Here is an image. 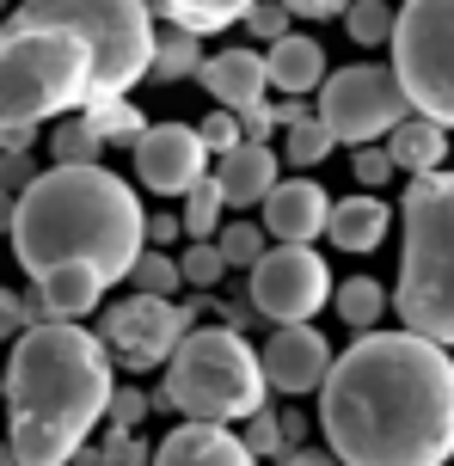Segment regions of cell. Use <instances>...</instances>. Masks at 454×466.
Instances as JSON below:
<instances>
[{
  "label": "cell",
  "mask_w": 454,
  "mask_h": 466,
  "mask_svg": "<svg viewBox=\"0 0 454 466\" xmlns=\"http://www.w3.org/2000/svg\"><path fill=\"white\" fill-rule=\"evenodd\" d=\"M319 430L344 466L454 461V350L424 331H357L319 387Z\"/></svg>",
  "instance_id": "cell-1"
},
{
  "label": "cell",
  "mask_w": 454,
  "mask_h": 466,
  "mask_svg": "<svg viewBox=\"0 0 454 466\" xmlns=\"http://www.w3.org/2000/svg\"><path fill=\"white\" fill-rule=\"evenodd\" d=\"M111 374L117 356L98 331L74 319L19 331L6 362V442L19 466H74V454L111 411Z\"/></svg>",
  "instance_id": "cell-2"
},
{
  "label": "cell",
  "mask_w": 454,
  "mask_h": 466,
  "mask_svg": "<svg viewBox=\"0 0 454 466\" xmlns=\"http://www.w3.org/2000/svg\"><path fill=\"white\" fill-rule=\"evenodd\" d=\"M147 252V215L136 190L105 166H49L19 190L13 258L25 277H49L55 264H98L111 282H129Z\"/></svg>",
  "instance_id": "cell-3"
},
{
  "label": "cell",
  "mask_w": 454,
  "mask_h": 466,
  "mask_svg": "<svg viewBox=\"0 0 454 466\" xmlns=\"http://www.w3.org/2000/svg\"><path fill=\"white\" fill-rule=\"evenodd\" d=\"M406 258H399V326L454 350V172H418L399 197Z\"/></svg>",
  "instance_id": "cell-4"
},
{
  "label": "cell",
  "mask_w": 454,
  "mask_h": 466,
  "mask_svg": "<svg viewBox=\"0 0 454 466\" xmlns=\"http://www.w3.org/2000/svg\"><path fill=\"white\" fill-rule=\"evenodd\" d=\"M6 31H74L93 49V98H129L154 74V0H19Z\"/></svg>",
  "instance_id": "cell-5"
},
{
  "label": "cell",
  "mask_w": 454,
  "mask_h": 466,
  "mask_svg": "<svg viewBox=\"0 0 454 466\" xmlns=\"http://www.w3.org/2000/svg\"><path fill=\"white\" fill-rule=\"evenodd\" d=\"M166 405L197 423H246L270 399L264 356L234 326H191L166 362Z\"/></svg>",
  "instance_id": "cell-6"
},
{
  "label": "cell",
  "mask_w": 454,
  "mask_h": 466,
  "mask_svg": "<svg viewBox=\"0 0 454 466\" xmlns=\"http://www.w3.org/2000/svg\"><path fill=\"white\" fill-rule=\"evenodd\" d=\"M86 98H93V49L74 31H6L0 37V129L55 123L68 111H86Z\"/></svg>",
  "instance_id": "cell-7"
},
{
  "label": "cell",
  "mask_w": 454,
  "mask_h": 466,
  "mask_svg": "<svg viewBox=\"0 0 454 466\" xmlns=\"http://www.w3.org/2000/svg\"><path fill=\"white\" fill-rule=\"evenodd\" d=\"M393 74L411 111L454 129V0H406L393 19Z\"/></svg>",
  "instance_id": "cell-8"
},
{
  "label": "cell",
  "mask_w": 454,
  "mask_h": 466,
  "mask_svg": "<svg viewBox=\"0 0 454 466\" xmlns=\"http://www.w3.org/2000/svg\"><path fill=\"white\" fill-rule=\"evenodd\" d=\"M319 116L338 136V147H368V141H387L399 123L411 116V98L399 86V74L381 68V62H357V68L326 74L319 86Z\"/></svg>",
  "instance_id": "cell-9"
},
{
  "label": "cell",
  "mask_w": 454,
  "mask_h": 466,
  "mask_svg": "<svg viewBox=\"0 0 454 466\" xmlns=\"http://www.w3.org/2000/svg\"><path fill=\"white\" fill-rule=\"evenodd\" d=\"M246 289H252V307H258L270 326H308L313 313L332 301V270H326V258L313 252V246L277 239L246 270Z\"/></svg>",
  "instance_id": "cell-10"
},
{
  "label": "cell",
  "mask_w": 454,
  "mask_h": 466,
  "mask_svg": "<svg viewBox=\"0 0 454 466\" xmlns=\"http://www.w3.org/2000/svg\"><path fill=\"white\" fill-rule=\"evenodd\" d=\"M185 331H191V319H185V307L172 301V295H129V301L105 307V350L117 356L123 369H160V362H172V350L185 344Z\"/></svg>",
  "instance_id": "cell-11"
},
{
  "label": "cell",
  "mask_w": 454,
  "mask_h": 466,
  "mask_svg": "<svg viewBox=\"0 0 454 466\" xmlns=\"http://www.w3.org/2000/svg\"><path fill=\"white\" fill-rule=\"evenodd\" d=\"M129 154H136V178L154 197H185V190H197L216 172L209 147H203V136H197L191 123H147Z\"/></svg>",
  "instance_id": "cell-12"
},
{
  "label": "cell",
  "mask_w": 454,
  "mask_h": 466,
  "mask_svg": "<svg viewBox=\"0 0 454 466\" xmlns=\"http://www.w3.org/2000/svg\"><path fill=\"white\" fill-rule=\"evenodd\" d=\"M264 374H270V393H319L326 387V374H332V344H326V331L319 326H277L264 338Z\"/></svg>",
  "instance_id": "cell-13"
},
{
  "label": "cell",
  "mask_w": 454,
  "mask_h": 466,
  "mask_svg": "<svg viewBox=\"0 0 454 466\" xmlns=\"http://www.w3.org/2000/svg\"><path fill=\"white\" fill-rule=\"evenodd\" d=\"M105 289L111 277L98 270V264H55L49 277H31V326H49V319H86L98 301H105Z\"/></svg>",
  "instance_id": "cell-14"
},
{
  "label": "cell",
  "mask_w": 454,
  "mask_h": 466,
  "mask_svg": "<svg viewBox=\"0 0 454 466\" xmlns=\"http://www.w3.org/2000/svg\"><path fill=\"white\" fill-rule=\"evenodd\" d=\"M332 228V197L313 178H277V190L264 197V233L288 239V246H313Z\"/></svg>",
  "instance_id": "cell-15"
},
{
  "label": "cell",
  "mask_w": 454,
  "mask_h": 466,
  "mask_svg": "<svg viewBox=\"0 0 454 466\" xmlns=\"http://www.w3.org/2000/svg\"><path fill=\"white\" fill-rule=\"evenodd\" d=\"M154 466H258V454H252L246 436H234L227 423L185 418L166 442L154 448Z\"/></svg>",
  "instance_id": "cell-16"
},
{
  "label": "cell",
  "mask_w": 454,
  "mask_h": 466,
  "mask_svg": "<svg viewBox=\"0 0 454 466\" xmlns=\"http://www.w3.org/2000/svg\"><path fill=\"white\" fill-rule=\"evenodd\" d=\"M277 178H283V160L264 141H239L234 154L216 160V185L227 197V209H264V197L277 190Z\"/></svg>",
  "instance_id": "cell-17"
},
{
  "label": "cell",
  "mask_w": 454,
  "mask_h": 466,
  "mask_svg": "<svg viewBox=\"0 0 454 466\" xmlns=\"http://www.w3.org/2000/svg\"><path fill=\"white\" fill-rule=\"evenodd\" d=\"M203 86H209V98L216 105H227V111H246V105H258L264 86H270V68H264L258 49H216L209 62H203V74H197Z\"/></svg>",
  "instance_id": "cell-18"
},
{
  "label": "cell",
  "mask_w": 454,
  "mask_h": 466,
  "mask_svg": "<svg viewBox=\"0 0 454 466\" xmlns=\"http://www.w3.org/2000/svg\"><path fill=\"white\" fill-rule=\"evenodd\" d=\"M264 68H270V86L283 98H308L326 86V49L308 31H288V37H277L264 49Z\"/></svg>",
  "instance_id": "cell-19"
},
{
  "label": "cell",
  "mask_w": 454,
  "mask_h": 466,
  "mask_svg": "<svg viewBox=\"0 0 454 466\" xmlns=\"http://www.w3.org/2000/svg\"><path fill=\"white\" fill-rule=\"evenodd\" d=\"M387 228H393V209H387L381 197H344V203H332V228H326V239H332L338 252H357L368 258L375 246L387 239Z\"/></svg>",
  "instance_id": "cell-20"
},
{
  "label": "cell",
  "mask_w": 454,
  "mask_h": 466,
  "mask_svg": "<svg viewBox=\"0 0 454 466\" xmlns=\"http://www.w3.org/2000/svg\"><path fill=\"white\" fill-rule=\"evenodd\" d=\"M387 154H393V166L399 172H442V160H449V123H436V116H406L393 136H387Z\"/></svg>",
  "instance_id": "cell-21"
},
{
  "label": "cell",
  "mask_w": 454,
  "mask_h": 466,
  "mask_svg": "<svg viewBox=\"0 0 454 466\" xmlns=\"http://www.w3.org/2000/svg\"><path fill=\"white\" fill-rule=\"evenodd\" d=\"M203 37L197 31H185V25H160L154 31V80L160 86H178V80H197L203 74Z\"/></svg>",
  "instance_id": "cell-22"
},
{
  "label": "cell",
  "mask_w": 454,
  "mask_h": 466,
  "mask_svg": "<svg viewBox=\"0 0 454 466\" xmlns=\"http://www.w3.org/2000/svg\"><path fill=\"white\" fill-rule=\"evenodd\" d=\"M154 13L166 25L197 31V37H216V31H234L252 13V0H154Z\"/></svg>",
  "instance_id": "cell-23"
},
{
  "label": "cell",
  "mask_w": 454,
  "mask_h": 466,
  "mask_svg": "<svg viewBox=\"0 0 454 466\" xmlns=\"http://www.w3.org/2000/svg\"><path fill=\"white\" fill-rule=\"evenodd\" d=\"M387 307H393V295H387L375 277H350L344 289H332V313H338L350 331H375Z\"/></svg>",
  "instance_id": "cell-24"
},
{
  "label": "cell",
  "mask_w": 454,
  "mask_h": 466,
  "mask_svg": "<svg viewBox=\"0 0 454 466\" xmlns=\"http://www.w3.org/2000/svg\"><path fill=\"white\" fill-rule=\"evenodd\" d=\"M49 154H55V166H98L105 136L93 129L86 111H68V116H55V129H49Z\"/></svg>",
  "instance_id": "cell-25"
},
{
  "label": "cell",
  "mask_w": 454,
  "mask_h": 466,
  "mask_svg": "<svg viewBox=\"0 0 454 466\" xmlns=\"http://www.w3.org/2000/svg\"><path fill=\"white\" fill-rule=\"evenodd\" d=\"M86 116H93L98 136H105V147H111V141L136 147V141H142V129H147V116L136 111L129 98H93V105H86Z\"/></svg>",
  "instance_id": "cell-26"
},
{
  "label": "cell",
  "mask_w": 454,
  "mask_h": 466,
  "mask_svg": "<svg viewBox=\"0 0 454 466\" xmlns=\"http://www.w3.org/2000/svg\"><path fill=\"white\" fill-rule=\"evenodd\" d=\"M332 147H338V136L326 129V116H319V111L301 116L295 129H283V160L295 166V172H301V166H319L326 154H332Z\"/></svg>",
  "instance_id": "cell-27"
},
{
  "label": "cell",
  "mask_w": 454,
  "mask_h": 466,
  "mask_svg": "<svg viewBox=\"0 0 454 466\" xmlns=\"http://www.w3.org/2000/svg\"><path fill=\"white\" fill-rule=\"evenodd\" d=\"M178 215H185V233H191V239H216L221 215H227V197H221L216 172H209L197 190H185V209H178Z\"/></svg>",
  "instance_id": "cell-28"
},
{
  "label": "cell",
  "mask_w": 454,
  "mask_h": 466,
  "mask_svg": "<svg viewBox=\"0 0 454 466\" xmlns=\"http://www.w3.org/2000/svg\"><path fill=\"white\" fill-rule=\"evenodd\" d=\"M393 6L387 0H350L344 6V31H350V44H362V49H375V44H393Z\"/></svg>",
  "instance_id": "cell-29"
},
{
  "label": "cell",
  "mask_w": 454,
  "mask_h": 466,
  "mask_svg": "<svg viewBox=\"0 0 454 466\" xmlns=\"http://www.w3.org/2000/svg\"><path fill=\"white\" fill-rule=\"evenodd\" d=\"M221 258H227V270H252L264 252H270V233H264V221L252 228V221H227V228L216 233Z\"/></svg>",
  "instance_id": "cell-30"
},
{
  "label": "cell",
  "mask_w": 454,
  "mask_h": 466,
  "mask_svg": "<svg viewBox=\"0 0 454 466\" xmlns=\"http://www.w3.org/2000/svg\"><path fill=\"white\" fill-rule=\"evenodd\" d=\"M129 282H136L142 295H178V289H185V270H178V258H166V246H147V252L136 258Z\"/></svg>",
  "instance_id": "cell-31"
},
{
  "label": "cell",
  "mask_w": 454,
  "mask_h": 466,
  "mask_svg": "<svg viewBox=\"0 0 454 466\" xmlns=\"http://www.w3.org/2000/svg\"><path fill=\"white\" fill-rule=\"evenodd\" d=\"M239 436H246V448H252V454H258V461H283V454H288L283 418H277V411H270V405H264V411H252V418H246V430H239Z\"/></svg>",
  "instance_id": "cell-32"
},
{
  "label": "cell",
  "mask_w": 454,
  "mask_h": 466,
  "mask_svg": "<svg viewBox=\"0 0 454 466\" xmlns=\"http://www.w3.org/2000/svg\"><path fill=\"white\" fill-rule=\"evenodd\" d=\"M178 270H185V282H191V289H216V282L227 277V258H221L216 239H191V252L178 258Z\"/></svg>",
  "instance_id": "cell-33"
},
{
  "label": "cell",
  "mask_w": 454,
  "mask_h": 466,
  "mask_svg": "<svg viewBox=\"0 0 454 466\" xmlns=\"http://www.w3.org/2000/svg\"><path fill=\"white\" fill-rule=\"evenodd\" d=\"M197 136H203V147H209V154H234L239 141H246V129H239V111H227V105H216V111L203 116V123H197Z\"/></svg>",
  "instance_id": "cell-34"
},
{
  "label": "cell",
  "mask_w": 454,
  "mask_h": 466,
  "mask_svg": "<svg viewBox=\"0 0 454 466\" xmlns=\"http://www.w3.org/2000/svg\"><path fill=\"white\" fill-rule=\"evenodd\" d=\"M350 172H357L368 190H381V185H393V154H387V141H368V147H350Z\"/></svg>",
  "instance_id": "cell-35"
},
{
  "label": "cell",
  "mask_w": 454,
  "mask_h": 466,
  "mask_svg": "<svg viewBox=\"0 0 454 466\" xmlns=\"http://www.w3.org/2000/svg\"><path fill=\"white\" fill-rule=\"evenodd\" d=\"M288 19H295V13H288L283 0H252V13H246V31H252V37H264V44H277V37H288Z\"/></svg>",
  "instance_id": "cell-36"
},
{
  "label": "cell",
  "mask_w": 454,
  "mask_h": 466,
  "mask_svg": "<svg viewBox=\"0 0 454 466\" xmlns=\"http://www.w3.org/2000/svg\"><path fill=\"white\" fill-rule=\"evenodd\" d=\"M147 411H154V399H147L142 387H117V393H111V411H105V423H111V430H136Z\"/></svg>",
  "instance_id": "cell-37"
},
{
  "label": "cell",
  "mask_w": 454,
  "mask_h": 466,
  "mask_svg": "<svg viewBox=\"0 0 454 466\" xmlns=\"http://www.w3.org/2000/svg\"><path fill=\"white\" fill-rule=\"evenodd\" d=\"M105 466H154V454L136 442V430H105Z\"/></svg>",
  "instance_id": "cell-38"
},
{
  "label": "cell",
  "mask_w": 454,
  "mask_h": 466,
  "mask_svg": "<svg viewBox=\"0 0 454 466\" xmlns=\"http://www.w3.org/2000/svg\"><path fill=\"white\" fill-rule=\"evenodd\" d=\"M19 331H31V307H25V295L0 289V338H19Z\"/></svg>",
  "instance_id": "cell-39"
},
{
  "label": "cell",
  "mask_w": 454,
  "mask_h": 466,
  "mask_svg": "<svg viewBox=\"0 0 454 466\" xmlns=\"http://www.w3.org/2000/svg\"><path fill=\"white\" fill-rule=\"evenodd\" d=\"M31 178H37V160H31V154H0V185L13 190V197H19Z\"/></svg>",
  "instance_id": "cell-40"
},
{
  "label": "cell",
  "mask_w": 454,
  "mask_h": 466,
  "mask_svg": "<svg viewBox=\"0 0 454 466\" xmlns=\"http://www.w3.org/2000/svg\"><path fill=\"white\" fill-rule=\"evenodd\" d=\"M239 129H246V141H264L270 136V129H283V123H277V105H246V111H239Z\"/></svg>",
  "instance_id": "cell-41"
},
{
  "label": "cell",
  "mask_w": 454,
  "mask_h": 466,
  "mask_svg": "<svg viewBox=\"0 0 454 466\" xmlns=\"http://www.w3.org/2000/svg\"><path fill=\"white\" fill-rule=\"evenodd\" d=\"M288 13H301V19H344V6L350 0H283Z\"/></svg>",
  "instance_id": "cell-42"
},
{
  "label": "cell",
  "mask_w": 454,
  "mask_h": 466,
  "mask_svg": "<svg viewBox=\"0 0 454 466\" xmlns=\"http://www.w3.org/2000/svg\"><path fill=\"white\" fill-rule=\"evenodd\" d=\"M178 233H185V215H154L147 221V246H172Z\"/></svg>",
  "instance_id": "cell-43"
},
{
  "label": "cell",
  "mask_w": 454,
  "mask_h": 466,
  "mask_svg": "<svg viewBox=\"0 0 454 466\" xmlns=\"http://www.w3.org/2000/svg\"><path fill=\"white\" fill-rule=\"evenodd\" d=\"M283 466H344L338 454H313V448H295V454H283Z\"/></svg>",
  "instance_id": "cell-44"
},
{
  "label": "cell",
  "mask_w": 454,
  "mask_h": 466,
  "mask_svg": "<svg viewBox=\"0 0 454 466\" xmlns=\"http://www.w3.org/2000/svg\"><path fill=\"white\" fill-rule=\"evenodd\" d=\"M301 116H313V111H308V98H283V105H277V123H283V129H295Z\"/></svg>",
  "instance_id": "cell-45"
},
{
  "label": "cell",
  "mask_w": 454,
  "mask_h": 466,
  "mask_svg": "<svg viewBox=\"0 0 454 466\" xmlns=\"http://www.w3.org/2000/svg\"><path fill=\"white\" fill-rule=\"evenodd\" d=\"M13 215H19V197L0 185V239H13Z\"/></svg>",
  "instance_id": "cell-46"
},
{
  "label": "cell",
  "mask_w": 454,
  "mask_h": 466,
  "mask_svg": "<svg viewBox=\"0 0 454 466\" xmlns=\"http://www.w3.org/2000/svg\"><path fill=\"white\" fill-rule=\"evenodd\" d=\"M74 466H105V448H80V454H74Z\"/></svg>",
  "instance_id": "cell-47"
},
{
  "label": "cell",
  "mask_w": 454,
  "mask_h": 466,
  "mask_svg": "<svg viewBox=\"0 0 454 466\" xmlns=\"http://www.w3.org/2000/svg\"><path fill=\"white\" fill-rule=\"evenodd\" d=\"M0 466H19V454H13V442H0Z\"/></svg>",
  "instance_id": "cell-48"
},
{
  "label": "cell",
  "mask_w": 454,
  "mask_h": 466,
  "mask_svg": "<svg viewBox=\"0 0 454 466\" xmlns=\"http://www.w3.org/2000/svg\"><path fill=\"white\" fill-rule=\"evenodd\" d=\"M0 393H6V369H0Z\"/></svg>",
  "instance_id": "cell-49"
},
{
  "label": "cell",
  "mask_w": 454,
  "mask_h": 466,
  "mask_svg": "<svg viewBox=\"0 0 454 466\" xmlns=\"http://www.w3.org/2000/svg\"><path fill=\"white\" fill-rule=\"evenodd\" d=\"M0 13H6V0H0Z\"/></svg>",
  "instance_id": "cell-50"
},
{
  "label": "cell",
  "mask_w": 454,
  "mask_h": 466,
  "mask_svg": "<svg viewBox=\"0 0 454 466\" xmlns=\"http://www.w3.org/2000/svg\"><path fill=\"white\" fill-rule=\"evenodd\" d=\"M0 37H6V31H0Z\"/></svg>",
  "instance_id": "cell-51"
}]
</instances>
